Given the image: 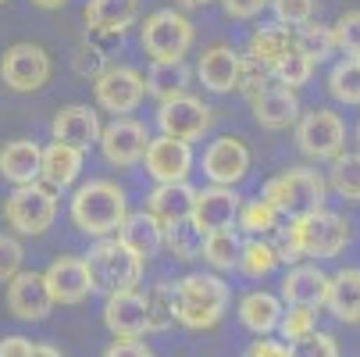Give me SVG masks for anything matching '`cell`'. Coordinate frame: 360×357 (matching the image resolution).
<instances>
[{
  "label": "cell",
  "mask_w": 360,
  "mask_h": 357,
  "mask_svg": "<svg viewBox=\"0 0 360 357\" xmlns=\"http://www.w3.org/2000/svg\"><path fill=\"white\" fill-rule=\"evenodd\" d=\"M129 218V196L111 179H89L72 193V225L82 236L108 239L118 236L122 222Z\"/></svg>",
  "instance_id": "cell-1"
},
{
  "label": "cell",
  "mask_w": 360,
  "mask_h": 357,
  "mask_svg": "<svg viewBox=\"0 0 360 357\" xmlns=\"http://www.w3.org/2000/svg\"><path fill=\"white\" fill-rule=\"evenodd\" d=\"M229 300L232 293L218 275H207V272L182 275L175 282V322L189 332L214 329L229 311Z\"/></svg>",
  "instance_id": "cell-2"
},
{
  "label": "cell",
  "mask_w": 360,
  "mask_h": 357,
  "mask_svg": "<svg viewBox=\"0 0 360 357\" xmlns=\"http://www.w3.org/2000/svg\"><path fill=\"white\" fill-rule=\"evenodd\" d=\"M261 196L271 203L282 218H303V215L325 208L328 179L318 168H311V165H296V168H285V172L271 175L264 182Z\"/></svg>",
  "instance_id": "cell-3"
},
{
  "label": "cell",
  "mask_w": 360,
  "mask_h": 357,
  "mask_svg": "<svg viewBox=\"0 0 360 357\" xmlns=\"http://www.w3.org/2000/svg\"><path fill=\"white\" fill-rule=\"evenodd\" d=\"M86 265H89V275H93V289L96 293H125V289H136L139 279H143V268L146 261L136 258V253L122 243V239H96L86 253Z\"/></svg>",
  "instance_id": "cell-4"
},
{
  "label": "cell",
  "mask_w": 360,
  "mask_h": 357,
  "mask_svg": "<svg viewBox=\"0 0 360 357\" xmlns=\"http://www.w3.org/2000/svg\"><path fill=\"white\" fill-rule=\"evenodd\" d=\"M54 218H58V193L43 182L15 186L4 200V222L18 236H43L54 225Z\"/></svg>",
  "instance_id": "cell-5"
},
{
  "label": "cell",
  "mask_w": 360,
  "mask_h": 357,
  "mask_svg": "<svg viewBox=\"0 0 360 357\" xmlns=\"http://www.w3.org/2000/svg\"><path fill=\"white\" fill-rule=\"evenodd\" d=\"M193 36H196L193 22L182 11H172V8L153 11L139 29V43L153 61H186Z\"/></svg>",
  "instance_id": "cell-6"
},
{
  "label": "cell",
  "mask_w": 360,
  "mask_h": 357,
  "mask_svg": "<svg viewBox=\"0 0 360 357\" xmlns=\"http://www.w3.org/2000/svg\"><path fill=\"white\" fill-rule=\"evenodd\" d=\"M296 146L307 161H335L346 150V122L332 108H314L296 122Z\"/></svg>",
  "instance_id": "cell-7"
},
{
  "label": "cell",
  "mask_w": 360,
  "mask_h": 357,
  "mask_svg": "<svg viewBox=\"0 0 360 357\" xmlns=\"http://www.w3.org/2000/svg\"><path fill=\"white\" fill-rule=\"evenodd\" d=\"M50 75H54V61L39 43H11L0 58V82H4L11 93H39Z\"/></svg>",
  "instance_id": "cell-8"
},
{
  "label": "cell",
  "mask_w": 360,
  "mask_h": 357,
  "mask_svg": "<svg viewBox=\"0 0 360 357\" xmlns=\"http://www.w3.org/2000/svg\"><path fill=\"white\" fill-rule=\"evenodd\" d=\"M93 96H96V108L108 111L115 118L132 115L143 96H146V75L129 68V65H111L104 75L93 79Z\"/></svg>",
  "instance_id": "cell-9"
},
{
  "label": "cell",
  "mask_w": 360,
  "mask_h": 357,
  "mask_svg": "<svg viewBox=\"0 0 360 357\" xmlns=\"http://www.w3.org/2000/svg\"><path fill=\"white\" fill-rule=\"evenodd\" d=\"M296 225H300V239H303V258H318V261L339 258L353 236L349 222L335 211H325V208L296 218Z\"/></svg>",
  "instance_id": "cell-10"
},
{
  "label": "cell",
  "mask_w": 360,
  "mask_h": 357,
  "mask_svg": "<svg viewBox=\"0 0 360 357\" xmlns=\"http://www.w3.org/2000/svg\"><path fill=\"white\" fill-rule=\"evenodd\" d=\"M158 125H161L165 136H175V139L193 143V139H203V136L211 132V125H214V111L203 104L200 96L182 93V96L165 100V104L158 108Z\"/></svg>",
  "instance_id": "cell-11"
},
{
  "label": "cell",
  "mask_w": 360,
  "mask_h": 357,
  "mask_svg": "<svg viewBox=\"0 0 360 357\" xmlns=\"http://www.w3.org/2000/svg\"><path fill=\"white\" fill-rule=\"evenodd\" d=\"M100 154L108 158V165L115 168H136L143 158H146V146H150V132L143 122L136 118H115L104 125V132H100Z\"/></svg>",
  "instance_id": "cell-12"
},
{
  "label": "cell",
  "mask_w": 360,
  "mask_h": 357,
  "mask_svg": "<svg viewBox=\"0 0 360 357\" xmlns=\"http://www.w3.org/2000/svg\"><path fill=\"white\" fill-rule=\"evenodd\" d=\"M250 146L239 136H218L203 150V175L214 186H239L250 172Z\"/></svg>",
  "instance_id": "cell-13"
},
{
  "label": "cell",
  "mask_w": 360,
  "mask_h": 357,
  "mask_svg": "<svg viewBox=\"0 0 360 357\" xmlns=\"http://www.w3.org/2000/svg\"><path fill=\"white\" fill-rule=\"evenodd\" d=\"M8 311L18 318V322H43L50 311H54V293L46 286V275L43 272H18L11 282H8Z\"/></svg>",
  "instance_id": "cell-14"
},
{
  "label": "cell",
  "mask_w": 360,
  "mask_h": 357,
  "mask_svg": "<svg viewBox=\"0 0 360 357\" xmlns=\"http://www.w3.org/2000/svg\"><path fill=\"white\" fill-rule=\"evenodd\" d=\"M193 146L186 139H175V136H158V139H150L146 146V175L153 182H186L189 172H193Z\"/></svg>",
  "instance_id": "cell-15"
},
{
  "label": "cell",
  "mask_w": 360,
  "mask_h": 357,
  "mask_svg": "<svg viewBox=\"0 0 360 357\" xmlns=\"http://www.w3.org/2000/svg\"><path fill=\"white\" fill-rule=\"evenodd\" d=\"M46 286L54 293V303H65V308H75L93 293V275L86 258H75V253H61V258L50 261V268L43 272Z\"/></svg>",
  "instance_id": "cell-16"
},
{
  "label": "cell",
  "mask_w": 360,
  "mask_h": 357,
  "mask_svg": "<svg viewBox=\"0 0 360 357\" xmlns=\"http://www.w3.org/2000/svg\"><path fill=\"white\" fill-rule=\"evenodd\" d=\"M328 289H332V275H325L318 265H292L282 279V300L285 308H311L321 311L328 308Z\"/></svg>",
  "instance_id": "cell-17"
},
{
  "label": "cell",
  "mask_w": 360,
  "mask_h": 357,
  "mask_svg": "<svg viewBox=\"0 0 360 357\" xmlns=\"http://www.w3.org/2000/svg\"><path fill=\"white\" fill-rule=\"evenodd\" d=\"M250 108H253L257 125H261V129H271V132L296 125L300 115H303V111H300V93H296L292 86H282L278 79L268 82L261 93H257V96L250 100Z\"/></svg>",
  "instance_id": "cell-18"
},
{
  "label": "cell",
  "mask_w": 360,
  "mask_h": 357,
  "mask_svg": "<svg viewBox=\"0 0 360 357\" xmlns=\"http://www.w3.org/2000/svg\"><path fill=\"white\" fill-rule=\"evenodd\" d=\"M104 325L111 329L115 339H143V336L150 332L146 296H139L136 289L111 293L108 303H104Z\"/></svg>",
  "instance_id": "cell-19"
},
{
  "label": "cell",
  "mask_w": 360,
  "mask_h": 357,
  "mask_svg": "<svg viewBox=\"0 0 360 357\" xmlns=\"http://www.w3.org/2000/svg\"><path fill=\"white\" fill-rule=\"evenodd\" d=\"M243 208V196L236 193V186H207L196 189V203H193V222L203 232H218V229H232Z\"/></svg>",
  "instance_id": "cell-20"
},
{
  "label": "cell",
  "mask_w": 360,
  "mask_h": 357,
  "mask_svg": "<svg viewBox=\"0 0 360 357\" xmlns=\"http://www.w3.org/2000/svg\"><path fill=\"white\" fill-rule=\"evenodd\" d=\"M100 132H104V122H100L96 108H89V104H68L54 115V122H50V139L79 146V150L96 146Z\"/></svg>",
  "instance_id": "cell-21"
},
{
  "label": "cell",
  "mask_w": 360,
  "mask_h": 357,
  "mask_svg": "<svg viewBox=\"0 0 360 357\" xmlns=\"http://www.w3.org/2000/svg\"><path fill=\"white\" fill-rule=\"evenodd\" d=\"M196 75L203 82V89L211 93H232L239 89V79H243V54L232 50L229 43H214L200 54L196 61Z\"/></svg>",
  "instance_id": "cell-22"
},
{
  "label": "cell",
  "mask_w": 360,
  "mask_h": 357,
  "mask_svg": "<svg viewBox=\"0 0 360 357\" xmlns=\"http://www.w3.org/2000/svg\"><path fill=\"white\" fill-rule=\"evenodd\" d=\"M296 50V29L282 25V22H271V25H261L250 32V43H246V58H253L257 65H264L271 75L275 68Z\"/></svg>",
  "instance_id": "cell-23"
},
{
  "label": "cell",
  "mask_w": 360,
  "mask_h": 357,
  "mask_svg": "<svg viewBox=\"0 0 360 357\" xmlns=\"http://www.w3.org/2000/svg\"><path fill=\"white\" fill-rule=\"evenodd\" d=\"M82 154L86 150L79 146H68V143H58L50 139L43 146V168H39V182L50 186L54 193H65L79 182V172H82Z\"/></svg>",
  "instance_id": "cell-24"
},
{
  "label": "cell",
  "mask_w": 360,
  "mask_h": 357,
  "mask_svg": "<svg viewBox=\"0 0 360 357\" xmlns=\"http://www.w3.org/2000/svg\"><path fill=\"white\" fill-rule=\"evenodd\" d=\"M139 18V0H86L82 22L96 36H125Z\"/></svg>",
  "instance_id": "cell-25"
},
{
  "label": "cell",
  "mask_w": 360,
  "mask_h": 357,
  "mask_svg": "<svg viewBox=\"0 0 360 357\" xmlns=\"http://www.w3.org/2000/svg\"><path fill=\"white\" fill-rule=\"evenodd\" d=\"M43 168V146L36 139H11L0 146V179H8L11 186H29L39 182Z\"/></svg>",
  "instance_id": "cell-26"
},
{
  "label": "cell",
  "mask_w": 360,
  "mask_h": 357,
  "mask_svg": "<svg viewBox=\"0 0 360 357\" xmlns=\"http://www.w3.org/2000/svg\"><path fill=\"white\" fill-rule=\"evenodd\" d=\"M193 203H196V189L189 182H158L146 196V211L168 229L182 218H193Z\"/></svg>",
  "instance_id": "cell-27"
},
{
  "label": "cell",
  "mask_w": 360,
  "mask_h": 357,
  "mask_svg": "<svg viewBox=\"0 0 360 357\" xmlns=\"http://www.w3.org/2000/svg\"><path fill=\"white\" fill-rule=\"evenodd\" d=\"M118 239L136 253V258L150 261L165 250V225L153 218L150 211H129V218L118 229Z\"/></svg>",
  "instance_id": "cell-28"
},
{
  "label": "cell",
  "mask_w": 360,
  "mask_h": 357,
  "mask_svg": "<svg viewBox=\"0 0 360 357\" xmlns=\"http://www.w3.org/2000/svg\"><path fill=\"white\" fill-rule=\"evenodd\" d=\"M285 315V300L275 296V293H264V289H253L239 300V322L243 329H250L253 336H271L278 329Z\"/></svg>",
  "instance_id": "cell-29"
},
{
  "label": "cell",
  "mask_w": 360,
  "mask_h": 357,
  "mask_svg": "<svg viewBox=\"0 0 360 357\" xmlns=\"http://www.w3.org/2000/svg\"><path fill=\"white\" fill-rule=\"evenodd\" d=\"M328 311L342 325H360V268H342L332 275Z\"/></svg>",
  "instance_id": "cell-30"
},
{
  "label": "cell",
  "mask_w": 360,
  "mask_h": 357,
  "mask_svg": "<svg viewBox=\"0 0 360 357\" xmlns=\"http://www.w3.org/2000/svg\"><path fill=\"white\" fill-rule=\"evenodd\" d=\"M189 86V65L186 61H153L146 72V93L165 104L172 96H182Z\"/></svg>",
  "instance_id": "cell-31"
},
{
  "label": "cell",
  "mask_w": 360,
  "mask_h": 357,
  "mask_svg": "<svg viewBox=\"0 0 360 357\" xmlns=\"http://www.w3.org/2000/svg\"><path fill=\"white\" fill-rule=\"evenodd\" d=\"M278 250L268 236H246L243 239V253H239V272L246 279H268L278 268Z\"/></svg>",
  "instance_id": "cell-32"
},
{
  "label": "cell",
  "mask_w": 360,
  "mask_h": 357,
  "mask_svg": "<svg viewBox=\"0 0 360 357\" xmlns=\"http://www.w3.org/2000/svg\"><path fill=\"white\" fill-rule=\"evenodd\" d=\"M239 253H243L239 229H218V232H207V239H203V261H207L214 272L239 268Z\"/></svg>",
  "instance_id": "cell-33"
},
{
  "label": "cell",
  "mask_w": 360,
  "mask_h": 357,
  "mask_svg": "<svg viewBox=\"0 0 360 357\" xmlns=\"http://www.w3.org/2000/svg\"><path fill=\"white\" fill-rule=\"evenodd\" d=\"M203 239H207V232H203L193 218H182V222L165 229V250L175 261H200L203 258Z\"/></svg>",
  "instance_id": "cell-34"
},
{
  "label": "cell",
  "mask_w": 360,
  "mask_h": 357,
  "mask_svg": "<svg viewBox=\"0 0 360 357\" xmlns=\"http://www.w3.org/2000/svg\"><path fill=\"white\" fill-rule=\"evenodd\" d=\"M278 211L271 208V203L264 196H253V200H243L239 208V218H236V229L243 236H271L278 229Z\"/></svg>",
  "instance_id": "cell-35"
},
{
  "label": "cell",
  "mask_w": 360,
  "mask_h": 357,
  "mask_svg": "<svg viewBox=\"0 0 360 357\" xmlns=\"http://www.w3.org/2000/svg\"><path fill=\"white\" fill-rule=\"evenodd\" d=\"M328 189H335L342 200H360V154H342L328 161Z\"/></svg>",
  "instance_id": "cell-36"
},
{
  "label": "cell",
  "mask_w": 360,
  "mask_h": 357,
  "mask_svg": "<svg viewBox=\"0 0 360 357\" xmlns=\"http://www.w3.org/2000/svg\"><path fill=\"white\" fill-rule=\"evenodd\" d=\"M328 93L346 108L360 104V65H356V58H342L328 72Z\"/></svg>",
  "instance_id": "cell-37"
},
{
  "label": "cell",
  "mask_w": 360,
  "mask_h": 357,
  "mask_svg": "<svg viewBox=\"0 0 360 357\" xmlns=\"http://www.w3.org/2000/svg\"><path fill=\"white\" fill-rule=\"evenodd\" d=\"M296 46L303 50L311 61H325L332 50H335V32H332V25H321V22H307V25H300L296 29Z\"/></svg>",
  "instance_id": "cell-38"
},
{
  "label": "cell",
  "mask_w": 360,
  "mask_h": 357,
  "mask_svg": "<svg viewBox=\"0 0 360 357\" xmlns=\"http://www.w3.org/2000/svg\"><path fill=\"white\" fill-rule=\"evenodd\" d=\"M150 308V332H165L175 325V282H158L146 293Z\"/></svg>",
  "instance_id": "cell-39"
},
{
  "label": "cell",
  "mask_w": 360,
  "mask_h": 357,
  "mask_svg": "<svg viewBox=\"0 0 360 357\" xmlns=\"http://www.w3.org/2000/svg\"><path fill=\"white\" fill-rule=\"evenodd\" d=\"M278 332H282L285 343L307 339L311 332H318V311H311V308H285V315L278 322Z\"/></svg>",
  "instance_id": "cell-40"
},
{
  "label": "cell",
  "mask_w": 360,
  "mask_h": 357,
  "mask_svg": "<svg viewBox=\"0 0 360 357\" xmlns=\"http://www.w3.org/2000/svg\"><path fill=\"white\" fill-rule=\"evenodd\" d=\"M72 68H75V75H82V79H96V75H104L111 65H108V50L104 46H96V43H89V36L75 46V58H72Z\"/></svg>",
  "instance_id": "cell-41"
},
{
  "label": "cell",
  "mask_w": 360,
  "mask_h": 357,
  "mask_svg": "<svg viewBox=\"0 0 360 357\" xmlns=\"http://www.w3.org/2000/svg\"><path fill=\"white\" fill-rule=\"evenodd\" d=\"M271 243H275V250H278V261L282 265H300L303 261V239H300V225H296V218H289L285 225L278 222V229L268 236Z\"/></svg>",
  "instance_id": "cell-42"
},
{
  "label": "cell",
  "mask_w": 360,
  "mask_h": 357,
  "mask_svg": "<svg viewBox=\"0 0 360 357\" xmlns=\"http://www.w3.org/2000/svg\"><path fill=\"white\" fill-rule=\"evenodd\" d=\"M314 65L318 61H311V58H307L303 54V50L296 46L292 50V54L275 68V79L282 82V86H292V89H300V86H307V82H311V75H314Z\"/></svg>",
  "instance_id": "cell-43"
},
{
  "label": "cell",
  "mask_w": 360,
  "mask_h": 357,
  "mask_svg": "<svg viewBox=\"0 0 360 357\" xmlns=\"http://www.w3.org/2000/svg\"><path fill=\"white\" fill-rule=\"evenodd\" d=\"M332 32H335V50H342L346 58H360V11H342Z\"/></svg>",
  "instance_id": "cell-44"
},
{
  "label": "cell",
  "mask_w": 360,
  "mask_h": 357,
  "mask_svg": "<svg viewBox=\"0 0 360 357\" xmlns=\"http://www.w3.org/2000/svg\"><path fill=\"white\" fill-rule=\"evenodd\" d=\"M271 11L282 25L289 29H300L307 22H314V11H318V0H271Z\"/></svg>",
  "instance_id": "cell-45"
},
{
  "label": "cell",
  "mask_w": 360,
  "mask_h": 357,
  "mask_svg": "<svg viewBox=\"0 0 360 357\" xmlns=\"http://www.w3.org/2000/svg\"><path fill=\"white\" fill-rule=\"evenodd\" d=\"M22 261H25L22 239L11 232H0V282H11L22 272Z\"/></svg>",
  "instance_id": "cell-46"
},
{
  "label": "cell",
  "mask_w": 360,
  "mask_h": 357,
  "mask_svg": "<svg viewBox=\"0 0 360 357\" xmlns=\"http://www.w3.org/2000/svg\"><path fill=\"white\" fill-rule=\"evenodd\" d=\"M292 346V357H339V343H335V336H328V332H311L307 339H300V343H289Z\"/></svg>",
  "instance_id": "cell-47"
},
{
  "label": "cell",
  "mask_w": 360,
  "mask_h": 357,
  "mask_svg": "<svg viewBox=\"0 0 360 357\" xmlns=\"http://www.w3.org/2000/svg\"><path fill=\"white\" fill-rule=\"evenodd\" d=\"M275 75L264 68V65H257L253 58H243V79H239V93H246L250 100L257 96V93H261L268 82H271Z\"/></svg>",
  "instance_id": "cell-48"
},
{
  "label": "cell",
  "mask_w": 360,
  "mask_h": 357,
  "mask_svg": "<svg viewBox=\"0 0 360 357\" xmlns=\"http://www.w3.org/2000/svg\"><path fill=\"white\" fill-rule=\"evenodd\" d=\"M221 8H225L229 18H236V22H250V18L261 15L264 8H271V0H221Z\"/></svg>",
  "instance_id": "cell-49"
},
{
  "label": "cell",
  "mask_w": 360,
  "mask_h": 357,
  "mask_svg": "<svg viewBox=\"0 0 360 357\" xmlns=\"http://www.w3.org/2000/svg\"><path fill=\"white\" fill-rule=\"evenodd\" d=\"M243 357H292V346H289L285 339H271V336H257V343H250Z\"/></svg>",
  "instance_id": "cell-50"
},
{
  "label": "cell",
  "mask_w": 360,
  "mask_h": 357,
  "mask_svg": "<svg viewBox=\"0 0 360 357\" xmlns=\"http://www.w3.org/2000/svg\"><path fill=\"white\" fill-rule=\"evenodd\" d=\"M104 357H153V350L146 343H139V339H115L104 350Z\"/></svg>",
  "instance_id": "cell-51"
},
{
  "label": "cell",
  "mask_w": 360,
  "mask_h": 357,
  "mask_svg": "<svg viewBox=\"0 0 360 357\" xmlns=\"http://www.w3.org/2000/svg\"><path fill=\"white\" fill-rule=\"evenodd\" d=\"M36 343L25 336H4L0 339V357H32Z\"/></svg>",
  "instance_id": "cell-52"
},
{
  "label": "cell",
  "mask_w": 360,
  "mask_h": 357,
  "mask_svg": "<svg viewBox=\"0 0 360 357\" xmlns=\"http://www.w3.org/2000/svg\"><path fill=\"white\" fill-rule=\"evenodd\" d=\"M68 4V0H32V8H39V11H61Z\"/></svg>",
  "instance_id": "cell-53"
},
{
  "label": "cell",
  "mask_w": 360,
  "mask_h": 357,
  "mask_svg": "<svg viewBox=\"0 0 360 357\" xmlns=\"http://www.w3.org/2000/svg\"><path fill=\"white\" fill-rule=\"evenodd\" d=\"M32 357H61V350H58V346H50V343H36Z\"/></svg>",
  "instance_id": "cell-54"
},
{
  "label": "cell",
  "mask_w": 360,
  "mask_h": 357,
  "mask_svg": "<svg viewBox=\"0 0 360 357\" xmlns=\"http://www.w3.org/2000/svg\"><path fill=\"white\" fill-rule=\"evenodd\" d=\"M175 4H182V8H207V4H214V0H175Z\"/></svg>",
  "instance_id": "cell-55"
},
{
  "label": "cell",
  "mask_w": 360,
  "mask_h": 357,
  "mask_svg": "<svg viewBox=\"0 0 360 357\" xmlns=\"http://www.w3.org/2000/svg\"><path fill=\"white\" fill-rule=\"evenodd\" d=\"M356 139H360V122H356Z\"/></svg>",
  "instance_id": "cell-56"
},
{
  "label": "cell",
  "mask_w": 360,
  "mask_h": 357,
  "mask_svg": "<svg viewBox=\"0 0 360 357\" xmlns=\"http://www.w3.org/2000/svg\"><path fill=\"white\" fill-rule=\"evenodd\" d=\"M0 4H8V0H0Z\"/></svg>",
  "instance_id": "cell-57"
},
{
  "label": "cell",
  "mask_w": 360,
  "mask_h": 357,
  "mask_svg": "<svg viewBox=\"0 0 360 357\" xmlns=\"http://www.w3.org/2000/svg\"><path fill=\"white\" fill-rule=\"evenodd\" d=\"M356 65H360V58H356Z\"/></svg>",
  "instance_id": "cell-58"
}]
</instances>
